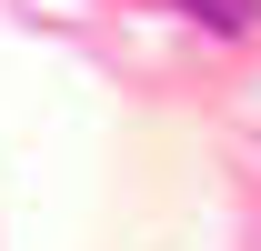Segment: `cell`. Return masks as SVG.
<instances>
[{
  "label": "cell",
  "instance_id": "cell-1",
  "mask_svg": "<svg viewBox=\"0 0 261 251\" xmlns=\"http://www.w3.org/2000/svg\"><path fill=\"white\" fill-rule=\"evenodd\" d=\"M181 10H191L201 31H251V10H261V0H181Z\"/></svg>",
  "mask_w": 261,
  "mask_h": 251
}]
</instances>
